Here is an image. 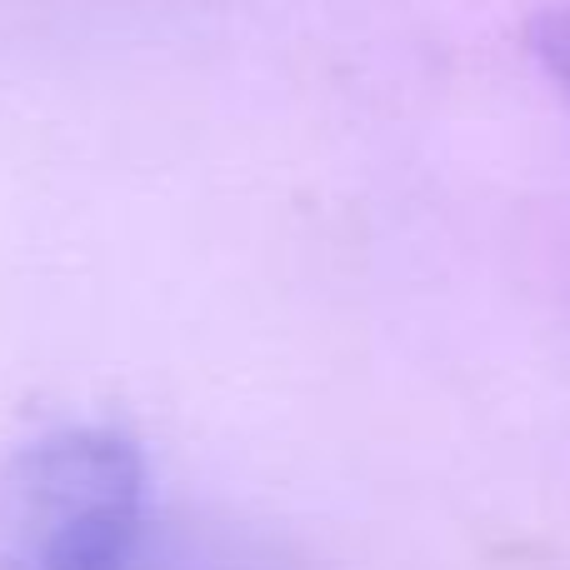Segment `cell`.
<instances>
[{"label":"cell","instance_id":"cell-1","mask_svg":"<svg viewBox=\"0 0 570 570\" xmlns=\"http://www.w3.org/2000/svg\"><path fill=\"white\" fill-rule=\"evenodd\" d=\"M170 515L116 425H60L0 465V570H156Z\"/></svg>","mask_w":570,"mask_h":570},{"label":"cell","instance_id":"cell-2","mask_svg":"<svg viewBox=\"0 0 570 570\" xmlns=\"http://www.w3.org/2000/svg\"><path fill=\"white\" fill-rule=\"evenodd\" d=\"M531 40H535L531 50H535V60H541V70L556 80V90H561L570 106V6L546 10V16L535 20Z\"/></svg>","mask_w":570,"mask_h":570}]
</instances>
